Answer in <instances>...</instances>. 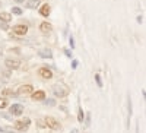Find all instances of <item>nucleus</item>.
<instances>
[{"label":"nucleus","mask_w":146,"mask_h":133,"mask_svg":"<svg viewBox=\"0 0 146 133\" xmlns=\"http://www.w3.org/2000/svg\"><path fill=\"white\" fill-rule=\"evenodd\" d=\"M78 122H79V123L85 122V113H83V110H82V107H79V111H78Z\"/></svg>","instance_id":"nucleus-17"},{"label":"nucleus","mask_w":146,"mask_h":133,"mask_svg":"<svg viewBox=\"0 0 146 133\" xmlns=\"http://www.w3.org/2000/svg\"><path fill=\"white\" fill-rule=\"evenodd\" d=\"M72 133H78V129H73V130H72Z\"/></svg>","instance_id":"nucleus-34"},{"label":"nucleus","mask_w":146,"mask_h":133,"mask_svg":"<svg viewBox=\"0 0 146 133\" xmlns=\"http://www.w3.org/2000/svg\"><path fill=\"white\" fill-rule=\"evenodd\" d=\"M44 123H45V126L47 127H50V129H53V130H57V129H60V123L57 122V120L54 118V117H45L44 118Z\"/></svg>","instance_id":"nucleus-5"},{"label":"nucleus","mask_w":146,"mask_h":133,"mask_svg":"<svg viewBox=\"0 0 146 133\" xmlns=\"http://www.w3.org/2000/svg\"><path fill=\"white\" fill-rule=\"evenodd\" d=\"M38 56L40 57H42V59H53V53H51V50H40L38 51Z\"/></svg>","instance_id":"nucleus-13"},{"label":"nucleus","mask_w":146,"mask_h":133,"mask_svg":"<svg viewBox=\"0 0 146 133\" xmlns=\"http://www.w3.org/2000/svg\"><path fill=\"white\" fill-rule=\"evenodd\" d=\"M51 91H53L54 96H57V98H66V96L70 94V89L62 82H57L56 85H53Z\"/></svg>","instance_id":"nucleus-1"},{"label":"nucleus","mask_w":146,"mask_h":133,"mask_svg":"<svg viewBox=\"0 0 146 133\" xmlns=\"http://www.w3.org/2000/svg\"><path fill=\"white\" fill-rule=\"evenodd\" d=\"M29 124H31V120H29L28 117H23L22 120H16V122H15V129L19 130V132H22V130H28Z\"/></svg>","instance_id":"nucleus-2"},{"label":"nucleus","mask_w":146,"mask_h":133,"mask_svg":"<svg viewBox=\"0 0 146 133\" xmlns=\"http://www.w3.org/2000/svg\"><path fill=\"white\" fill-rule=\"evenodd\" d=\"M12 21V13H7V12H0V22L9 23Z\"/></svg>","instance_id":"nucleus-12"},{"label":"nucleus","mask_w":146,"mask_h":133,"mask_svg":"<svg viewBox=\"0 0 146 133\" xmlns=\"http://www.w3.org/2000/svg\"><path fill=\"white\" fill-rule=\"evenodd\" d=\"M44 104L48 107H53V105H56V100H44Z\"/></svg>","instance_id":"nucleus-21"},{"label":"nucleus","mask_w":146,"mask_h":133,"mask_svg":"<svg viewBox=\"0 0 146 133\" xmlns=\"http://www.w3.org/2000/svg\"><path fill=\"white\" fill-rule=\"evenodd\" d=\"M5 65L10 70H16V69L21 67V62H19V60H16V59H6L5 60Z\"/></svg>","instance_id":"nucleus-7"},{"label":"nucleus","mask_w":146,"mask_h":133,"mask_svg":"<svg viewBox=\"0 0 146 133\" xmlns=\"http://www.w3.org/2000/svg\"><path fill=\"white\" fill-rule=\"evenodd\" d=\"M127 110H129V122H127V127L130 126V118H131V114H133V104H131V98L129 95L127 98Z\"/></svg>","instance_id":"nucleus-14"},{"label":"nucleus","mask_w":146,"mask_h":133,"mask_svg":"<svg viewBox=\"0 0 146 133\" xmlns=\"http://www.w3.org/2000/svg\"><path fill=\"white\" fill-rule=\"evenodd\" d=\"M0 6H2V2H0Z\"/></svg>","instance_id":"nucleus-35"},{"label":"nucleus","mask_w":146,"mask_h":133,"mask_svg":"<svg viewBox=\"0 0 146 133\" xmlns=\"http://www.w3.org/2000/svg\"><path fill=\"white\" fill-rule=\"evenodd\" d=\"M12 13H13V15H22L23 13V12H22V9H19V7H12Z\"/></svg>","instance_id":"nucleus-19"},{"label":"nucleus","mask_w":146,"mask_h":133,"mask_svg":"<svg viewBox=\"0 0 146 133\" xmlns=\"http://www.w3.org/2000/svg\"><path fill=\"white\" fill-rule=\"evenodd\" d=\"M136 133H139V123H136Z\"/></svg>","instance_id":"nucleus-33"},{"label":"nucleus","mask_w":146,"mask_h":133,"mask_svg":"<svg viewBox=\"0 0 146 133\" xmlns=\"http://www.w3.org/2000/svg\"><path fill=\"white\" fill-rule=\"evenodd\" d=\"M10 116H22L23 114V105L22 104H12L9 108Z\"/></svg>","instance_id":"nucleus-6"},{"label":"nucleus","mask_w":146,"mask_h":133,"mask_svg":"<svg viewBox=\"0 0 146 133\" xmlns=\"http://www.w3.org/2000/svg\"><path fill=\"white\" fill-rule=\"evenodd\" d=\"M0 116H2V117H5L6 120H12V116H10V114H6V113H2V114H0Z\"/></svg>","instance_id":"nucleus-25"},{"label":"nucleus","mask_w":146,"mask_h":133,"mask_svg":"<svg viewBox=\"0 0 146 133\" xmlns=\"http://www.w3.org/2000/svg\"><path fill=\"white\" fill-rule=\"evenodd\" d=\"M53 31V25L50 22H47V21H44V22H41L40 23V32L41 34H44V35H48Z\"/></svg>","instance_id":"nucleus-8"},{"label":"nucleus","mask_w":146,"mask_h":133,"mask_svg":"<svg viewBox=\"0 0 146 133\" xmlns=\"http://www.w3.org/2000/svg\"><path fill=\"white\" fill-rule=\"evenodd\" d=\"M40 5V0H29V2H27V7L28 9H36Z\"/></svg>","instance_id":"nucleus-16"},{"label":"nucleus","mask_w":146,"mask_h":133,"mask_svg":"<svg viewBox=\"0 0 146 133\" xmlns=\"http://www.w3.org/2000/svg\"><path fill=\"white\" fill-rule=\"evenodd\" d=\"M63 51H64V54H66L67 57H72V51L69 50V48H64V50H63Z\"/></svg>","instance_id":"nucleus-27"},{"label":"nucleus","mask_w":146,"mask_h":133,"mask_svg":"<svg viewBox=\"0 0 146 133\" xmlns=\"http://www.w3.org/2000/svg\"><path fill=\"white\" fill-rule=\"evenodd\" d=\"M12 31H13L15 35L23 37V35L28 32V25H25V23H18V25H15L13 28H12Z\"/></svg>","instance_id":"nucleus-4"},{"label":"nucleus","mask_w":146,"mask_h":133,"mask_svg":"<svg viewBox=\"0 0 146 133\" xmlns=\"http://www.w3.org/2000/svg\"><path fill=\"white\" fill-rule=\"evenodd\" d=\"M38 126H40V127H47L45 123H44V120H38Z\"/></svg>","instance_id":"nucleus-29"},{"label":"nucleus","mask_w":146,"mask_h":133,"mask_svg":"<svg viewBox=\"0 0 146 133\" xmlns=\"http://www.w3.org/2000/svg\"><path fill=\"white\" fill-rule=\"evenodd\" d=\"M10 51H12V53H15V54H19V53H21L19 48H10Z\"/></svg>","instance_id":"nucleus-28"},{"label":"nucleus","mask_w":146,"mask_h":133,"mask_svg":"<svg viewBox=\"0 0 146 133\" xmlns=\"http://www.w3.org/2000/svg\"><path fill=\"white\" fill-rule=\"evenodd\" d=\"M0 28H2L3 31H7L9 28H7V23H5V22H0Z\"/></svg>","instance_id":"nucleus-24"},{"label":"nucleus","mask_w":146,"mask_h":133,"mask_svg":"<svg viewBox=\"0 0 146 133\" xmlns=\"http://www.w3.org/2000/svg\"><path fill=\"white\" fill-rule=\"evenodd\" d=\"M2 95L3 96H16V92L10 88H5V89H2Z\"/></svg>","instance_id":"nucleus-15"},{"label":"nucleus","mask_w":146,"mask_h":133,"mask_svg":"<svg viewBox=\"0 0 146 133\" xmlns=\"http://www.w3.org/2000/svg\"><path fill=\"white\" fill-rule=\"evenodd\" d=\"M50 13H51V7H50V5H42L41 7H40V15L41 16H50Z\"/></svg>","instance_id":"nucleus-11"},{"label":"nucleus","mask_w":146,"mask_h":133,"mask_svg":"<svg viewBox=\"0 0 146 133\" xmlns=\"http://www.w3.org/2000/svg\"><path fill=\"white\" fill-rule=\"evenodd\" d=\"M5 133H15V132L12 130L10 127H5Z\"/></svg>","instance_id":"nucleus-30"},{"label":"nucleus","mask_w":146,"mask_h":133,"mask_svg":"<svg viewBox=\"0 0 146 133\" xmlns=\"http://www.w3.org/2000/svg\"><path fill=\"white\" fill-rule=\"evenodd\" d=\"M79 66V62H78V60L75 59V60H72V69H76Z\"/></svg>","instance_id":"nucleus-23"},{"label":"nucleus","mask_w":146,"mask_h":133,"mask_svg":"<svg viewBox=\"0 0 146 133\" xmlns=\"http://www.w3.org/2000/svg\"><path fill=\"white\" fill-rule=\"evenodd\" d=\"M7 107V101L6 98H0V110H3V108Z\"/></svg>","instance_id":"nucleus-20"},{"label":"nucleus","mask_w":146,"mask_h":133,"mask_svg":"<svg viewBox=\"0 0 146 133\" xmlns=\"http://www.w3.org/2000/svg\"><path fill=\"white\" fill-rule=\"evenodd\" d=\"M85 124H86V127L91 124V114H88V116H86V122H85Z\"/></svg>","instance_id":"nucleus-26"},{"label":"nucleus","mask_w":146,"mask_h":133,"mask_svg":"<svg viewBox=\"0 0 146 133\" xmlns=\"http://www.w3.org/2000/svg\"><path fill=\"white\" fill-rule=\"evenodd\" d=\"M142 95H143V98H146V91L145 89H142Z\"/></svg>","instance_id":"nucleus-32"},{"label":"nucleus","mask_w":146,"mask_h":133,"mask_svg":"<svg viewBox=\"0 0 146 133\" xmlns=\"http://www.w3.org/2000/svg\"><path fill=\"white\" fill-rule=\"evenodd\" d=\"M137 22H139V23H142V22H143V16H142V15H139V16H137Z\"/></svg>","instance_id":"nucleus-31"},{"label":"nucleus","mask_w":146,"mask_h":133,"mask_svg":"<svg viewBox=\"0 0 146 133\" xmlns=\"http://www.w3.org/2000/svg\"><path fill=\"white\" fill-rule=\"evenodd\" d=\"M94 78H95V82H96V85H98L100 88H102L104 85H102V79H101V75H98V73H96V75H95Z\"/></svg>","instance_id":"nucleus-18"},{"label":"nucleus","mask_w":146,"mask_h":133,"mask_svg":"<svg viewBox=\"0 0 146 133\" xmlns=\"http://www.w3.org/2000/svg\"><path fill=\"white\" fill-rule=\"evenodd\" d=\"M36 73H38L40 78H42V79H45V80H50V79L54 76L53 72H51V69H48V67H40L38 70H36Z\"/></svg>","instance_id":"nucleus-3"},{"label":"nucleus","mask_w":146,"mask_h":133,"mask_svg":"<svg viewBox=\"0 0 146 133\" xmlns=\"http://www.w3.org/2000/svg\"><path fill=\"white\" fill-rule=\"evenodd\" d=\"M31 96H32L34 101H44L45 100V92L44 91H34L31 94Z\"/></svg>","instance_id":"nucleus-10"},{"label":"nucleus","mask_w":146,"mask_h":133,"mask_svg":"<svg viewBox=\"0 0 146 133\" xmlns=\"http://www.w3.org/2000/svg\"><path fill=\"white\" fill-rule=\"evenodd\" d=\"M69 44H70V48H72V50H75V40H73L72 35L69 37Z\"/></svg>","instance_id":"nucleus-22"},{"label":"nucleus","mask_w":146,"mask_h":133,"mask_svg":"<svg viewBox=\"0 0 146 133\" xmlns=\"http://www.w3.org/2000/svg\"><path fill=\"white\" fill-rule=\"evenodd\" d=\"M32 92H34V86L32 85H22V86L18 88L16 95H29Z\"/></svg>","instance_id":"nucleus-9"}]
</instances>
